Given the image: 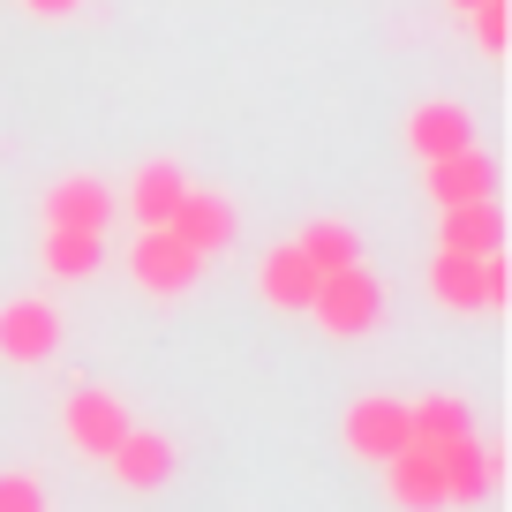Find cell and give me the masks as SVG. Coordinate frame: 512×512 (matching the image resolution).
<instances>
[{
    "label": "cell",
    "instance_id": "obj_1",
    "mask_svg": "<svg viewBox=\"0 0 512 512\" xmlns=\"http://www.w3.org/2000/svg\"><path fill=\"white\" fill-rule=\"evenodd\" d=\"M309 317H317L332 339H362L369 324L384 317V287H377V272H369V264L324 272V279H317V302H309Z\"/></svg>",
    "mask_w": 512,
    "mask_h": 512
},
{
    "label": "cell",
    "instance_id": "obj_2",
    "mask_svg": "<svg viewBox=\"0 0 512 512\" xmlns=\"http://www.w3.org/2000/svg\"><path fill=\"white\" fill-rule=\"evenodd\" d=\"M61 354V309L46 294H16V302H0V362L16 369H38Z\"/></svg>",
    "mask_w": 512,
    "mask_h": 512
},
{
    "label": "cell",
    "instance_id": "obj_3",
    "mask_svg": "<svg viewBox=\"0 0 512 512\" xmlns=\"http://www.w3.org/2000/svg\"><path fill=\"white\" fill-rule=\"evenodd\" d=\"M339 437H347L354 460H392V452H407V400H392V392H369V400H354L347 415H339Z\"/></svg>",
    "mask_w": 512,
    "mask_h": 512
},
{
    "label": "cell",
    "instance_id": "obj_4",
    "mask_svg": "<svg viewBox=\"0 0 512 512\" xmlns=\"http://www.w3.org/2000/svg\"><path fill=\"white\" fill-rule=\"evenodd\" d=\"M128 272H136V287H144V294H189L196 272H204V256H196L189 241H174L166 226H144L136 249H128Z\"/></svg>",
    "mask_w": 512,
    "mask_h": 512
},
{
    "label": "cell",
    "instance_id": "obj_5",
    "mask_svg": "<svg viewBox=\"0 0 512 512\" xmlns=\"http://www.w3.org/2000/svg\"><path fill=\"white\" fill-rule=\"evenodd\" d=\"M166 234L174 241H189L196 256H226L234 249V234H241V219H234V196H219V189H181V204H174V219H166Z\"/></svg>",
    "mask_w": 512,
    "mask_h": 512
},
{
    "label": "cell",
    "instance_id": "obj_6",
    "mask_svg": "<svg viewBox=\"0 0 512 512\" xmlns=\"http://www.w3.org/2000/svg\"><path fill=\"white\" fill-rule=\"evenodd\" d=\"M61 430H68V445H76L83 460H106L128 437V407L113 400V392H98V384H76L68 407H61Z\"/></svg>",
    "mask_w": 512,
    "mask_h": 512
},
{
    "label": "cell",
    "instance_id": "obj_7",
    "mask_svg": "<svg viewBox=\"0 0 512 512\" xmlns=\"http://www.w3.org/2000/svg\"><path fill=\"white\" fill-rule=\"evenodd\" d=\"M113 460V475H121V490H166L174 482V467H181V452H174V437L166 430H144V422H128V437L106 452Z\"/></svg>",
    "mask_w": 512,
    "mask_h": 512
},
{
    "label": "cell",
    "instance_id": "obj_8",
    "mask_svg": "<svg viewBox=\"0 0 512 512\" xmlns=\"http://www.w3.org/2000/svg\"><path fill=\"white\" fill-rule=\"evenodd\" d=\"M113 204H121V196H113L98 174H61L46 189V226H68V234H106Z\"/></svg>",
    "mask_w": 512,
    "mask_h": 512
},
{
    "label": "cell",
    "instance_id": "obj_9",
    "mask_svg": "<svg viewBox=\"0 0 512 512\" xmlns=\"http://www.w3.org/2000/svg\"><path fill=\"white\" fill-rule=\"evenodd\" d=\"M475 144V113L452 106V98H422L415 113H407V151H415L422 166L430 159H452V151Z\"/></svg>",
    "mask_w": 512,
    "mask_h": 512
},
{
    "label": "cell",
    "instance_id": "obj_10",
    "mask_svg": "<svg viewBox=\"0 0 512 512\" xmlns=\"http://www.w3.org/2000/svg\"><path fill=\"white\" fill-rule=\"evenodd\" d=\"M422 181H430V204L452 211V204H482V196H497V166L482 159V144L452 151V159H430L422 166Z\"/></svg>",
    "mask_w": 512,
    "mask_h": 512
},
{
    "label": "cell",
    "instance_id": "obj_11",
    "mask_svg": "<svg viewBox=\"0 0 512 512\" xmlns=\"http://www.w3.org/2000/svg\"><path fill=\"white\" fill-rule=\"evenodd\" d=\"M384 497L400 512H445V467H437V452L407 445L384 460Z\"/></svg>",
    "mask_w": 512,
    "mask_h": 512
},
{
    "label": "cell",
    "instance_id": "obj_12",
    "mask_svg": "<svg viewBox=\"0 0 512 512\" xmlns=\"http://www.w3.org/2000/svg\"><path fill=\"white\" fill-rule=\"evenodd\" d=\"M256 294H264L272 309H302L309 317V302H317V264H309L294 241H279V249L256 256Z\"/></svg>",
    "mask_w": 512,
    "mask_h": 512
},
{
    "label": "cell",
    "instance_id": "obj_13",
    "mask_svg": "<svg viewBox=\"0 0 512 512\" xmlns=\"http://www.w3.org/2000/svg\"><path fill=\"white\" fill-rule=\"evenodd\" d=\"M437 249H452V256H497L505 249V211H497V196L437 211Z\"/></svg>",
    "mask_w": 512,
    "mask_h": 512
},
{
    "label": "cell",
    "instance_id": "obj_14",
    "mask_svg": "<svg viewBox=\"0 0 512 512\" xmlns=\"http://www.w3.org/2000/svg\"><path fill=\"white\" fill-rule=\"evenodd\" d=\"M460 437H482V430H475V415H467V400H452V392L407 400V445L445 452V445H460Z\"/></svg>",
    "mask_w": 512,
    "mask_h": 512
},
{
    "label": "cell",
    "instance_id": "obj_15",
    "mask_svg": "<svg viewBox=\"0 0 512 512\" xmlns=\"http://www.w3.org/2000/svg\"><path fill=\"white\" fill-rule=\"evenodd\" d=\"M437 467H445V505H482V497L497 490V452L482 445V437L445 445V452H437Z\"/></svg>",
    "mask_w": 512,
    "mask_h": 512
},
{
    "label": "cell",
    "instance_id": "obj_16",
    "mask_svg": "<svg viewBox=\"0 0 512 512\" xmlns=\"http://www.w3.org/2000/svg\"><path fill=\"white\" fill-rule=\"evenodd\" d=\"M181 189H189V174H181L174 159L136 166V181H128V211H136V226H166L174 204H181Z\"/></svg>",
    "mask_w": 512,
    "mask_h": 512
},
{
    "label": "cell",
    "instance_id": "obj_17",
    "mask_svg": "<svg viewBox=\"0 0 512 512\" xmlns=\"http://www.w3.org/2000/svg\"><path fill=\"white\" fill-rule=\"evenodd\" d=\"M430 294H437V309H452V317H482V256L437 249L430 256Z\"/></svg>",
    "mask_w": 512,
    "mask_h": 512
},
{
    "label": "cell",
    "instance_id": "obj_18",
    "mask_svg": "<svg viewBox=\"0 0 512 512\" xmlns=\"http://www.w3.org/2000/svg\"><path fill=\"white\" fill-rule=\"evenodd\" d=\"M294 249L317 264V279H324V272H347V264H362V234H354L347 219H309L302 234H294Z\"/></svg>",
    "mask_w": 512,
    "mask_h": 512
},
{
    "label": "cell",
    "instance_id": "obj_19",
    "mask_svg": "<svg viewBox=\"0 0 512 512\" xmlns=\"http://www.w3.org/2000/svg\"><path fill=\"white\" fill-rule=\"evenodd\" d=\"M53 279H91L106 264V234H68V226H46V249H38Z\"/></svg>",
    "mask_w": 512,
    "mask_h": 512
},
{
    "label": "cell",
    "instance_id": "obj_20",
    "mask_svg": "<svg viewBox=\"0 0 512 512\" xmlns=\"http://www.w3.org/2000/svg\"><path fill=\"white\" fill-rule=\"evenodd\" d=\"M0 512H53L46 482L23 475V467H0Z\"/></svg>",
    "mask_w": 512,
    "mask_h": 512
},
{
    "label": "cell",
    "instance_id": "obj_21",
    "mask_svg": "<svg viewBox=\"0 0 512 512\" xmlns=\"http://www.w3.org/2000/svg\"><path fill=\"white\" fill-rule=\"evenodd\" d=\"M512 302V272H505V249L482 256V317H497V309Z\"/></svg>",
    "mask_w": 512,
    "mask_h": 512
},
{
    "label": "cell",
    "instance_id": "obj_22",
    "mask_svg": "<svg viewBox=\"0 0 512 512\" xmlns=\"http://www.w3.org/2000/svg\"><path fill=\"white\" fill-rule=\"evenodd\" d=\"M467 16H475L482 53H505V0H482V8H467Z\"/></svg>",
    "mask_w": 512,
    "mask_h": 512
},
{
    "label": "cell",
    "instance_id": "obj_23",
    "mask_svg": "<svg viewBox=\"0 0 512 512\" xmlns=\"http://www.w3.org/2000/svg\"><path fill=\"white\" fill-rule=\"evenodd\" d=\"M23 8H31V16H76L83 0H23Z\"/></svg>",
    "mask_w": 512,
    "mask_h": 512
},
{
    "label": "cell",
    "instance_id": "obj_24",
    "mask_svg": "<svg viewBox=\"0 0 512 512\" xmlns=\"http://www.w3.org/2000/svg\"><path fill=\"white\" fill-rule=\"evenodd\" d=\"M452 8H482V0H452Z\"/></svg>",
    "mask_w": 512,
    "mask_h": 512
}]
</instances>
